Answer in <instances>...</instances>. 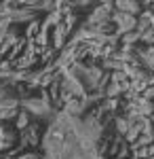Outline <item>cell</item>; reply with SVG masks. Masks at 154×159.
<instances>
[{"label":"cell","instance_id":"3957f363","mask_svg":"<svg viewBox=\"0 0 154 159\" xmlns=\"http://www.w3.org/2000/svg\"><path fill=\"white\" fill-rule=\"evenodd\" d=\"M28 125H30V112H28V110H19V112H17V129L24 132Z\"/></svg>","mask_w":154,"mask_h":159},{"label":"cell","instance_id":"5b68a950","mask_svg":"<svg viewBox=\"0 0 154 159\" xmlns=\"http://www.w3.org/2000/svg\"><path fill=\"white\" fill-rule=\"evenodd\" d=\"M4 159H13V157H4Z\"/></svg>","mask_w":154,"mask_h":159},{"label":"cell","instance_id":"7a4b0ae2","mask_svg":"<svg viewBox=\"0 0 154 159\" xmlns=\"http://www.w3.org/2000/svg\"><path fill=\"white\" fill-rule=\"evenodd\" d=\"M40 25H42L40 19H32L30 24L25 25V30H24V38H25V40H34L36 34L40 32Z\"/></svg>","mask_w":154,"mask_h":159},{"label":"cell","instance_id":"6da1fadb","mask_svg":"<svg viewBox=\"0 0 154 159\" xmlns=\"http://www.w3.org/2000/svg\"><path fill=\"white\" fill-rule=\"evenodd\" d=\"M38 138H40V127L32 123V125H28L24 132H21V144H32L36 147L38 144Z\"/></svg>","mask_w":154,"mask_h":159},{"label":"cell","instance_id":"277c9868","mask_svg":"<svg viewBox=\"0 0 154 159\" xmlns=\"http://www.w3.org/2000/svg\"><path fill=\"white\" fill-rule=\"evenodd\" d=\"M116 7L118 9H125V11H137V4H129V2H118Z\"/></svg>","mask_w":154,"mask_h":159}]
</instances>
